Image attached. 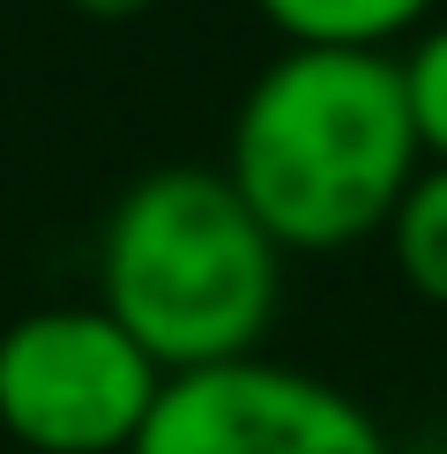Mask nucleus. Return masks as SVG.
Here are the masks:
<instances>
[{"label": "nucleus", "instance_id": "obj_1", "mask_svg": "<svg viewBox=\"0 0 447 454\" xmlns=\"http://www.w3.org/2000/svg\"><path fill=\"white\" fill-rule=\"evenodd\" d=\"M418 157L425 142L410 120L403 60L291 45L239 105L224 179L284 254H335L388 231Z\"/></svg>", "mask_w": 447, "mask_h": 454}, {"label": "nucleus", "instance_id": "obj_2", "mask_svg": "<svg viewBox=\"0 0 447 454\" xmlns=\"http://www.w3.org/2000/svg\"><path fill=\"white\" fill-rule=\"evenodd\" d=\"M284 291V246L224 172L164 164L135 179L98 239V306L164 372L254 357Z\"/></svg>", "mask_w": 447, "mask_h": 454}, {"label": "nucleus", "instance_id": "obj_3", "mask_svg": "<svg viewBox=\"0 0 447 454\" xmlns=\"http://www.w3.org/2000/svg\"><path fill=\"white\" fill-rule=\"evenodd\" d=\"M164 380L105 306H37L0 335V432L30 454H127Z\"/></svg>", "mask_w": 447, "mask_h": 454}, {"label": "nucleus", "instance_id": "obj_4", "mask_svg": "<svg viewBox=\"0 0 447 454\" xmlns=\"http://www.w3.org/2000/svg\"><path fill=\"white\" fill-rule=\"evenodd\" d=\"M127 454H388V432L358 395L313 372L231 357L172 372Z\"/></svg>", "mask_w": 447, "mask_h": 454}, {"label": "nucleus", "instance_id": "obj_5", "mask_svg": "<svg viewBox=\"0 0 447 454\" xmlns=\"http://www.w3.org/2000/svg\"><path fill=\"white\" fill-rule=\"evenodd\" d=\"M291 45L321 52H388L433 15V0H254Z\"/></svg>", "mask_w": 447, "mask_h": 454}, {"label": "nucleus", "instance_id": "obj_6", "mask_svg": "<svg viewBox=\"0 0 447 454\" xmlns=\"http://www.w3.org/2000/svg\"><path fill=\"white\" fill-rule=\"evenodd\" d=\"M388 246H396L403 283L425 298V306L447 313V164L410 179V194L388 216Z\"/></svg>", "mask_w": 447, "mask_h": 454}, {"label": "nucleus", "instance_id": "obj_7", "mask_svg": "<svg viewBox=\"0 0 447 454\" xmlns=\"http://www.w3.org/2000/svg\"><path fill=\"white\" fill-rule=\"evenodd\" d=\"M403 82H410V120H418L425 157L447 164V23L403 60Z\"/></svg>", "mask_w": 447, "mask_h": 454}, {"label": "nucleus", "instance_id": "obj_8", "mask_svg": "<svg viewBox=\"0 0 447 454\" xmlns=\"http://www.w3.org/2000/svg\"><path fill=\"white\" fill-rule=\"evenodd\" d=\"M74 15H90V23H135V15H149L157 0H67Z\"/></svg>", "mask_w": 447, "mask_h": 454}]
</instances>
